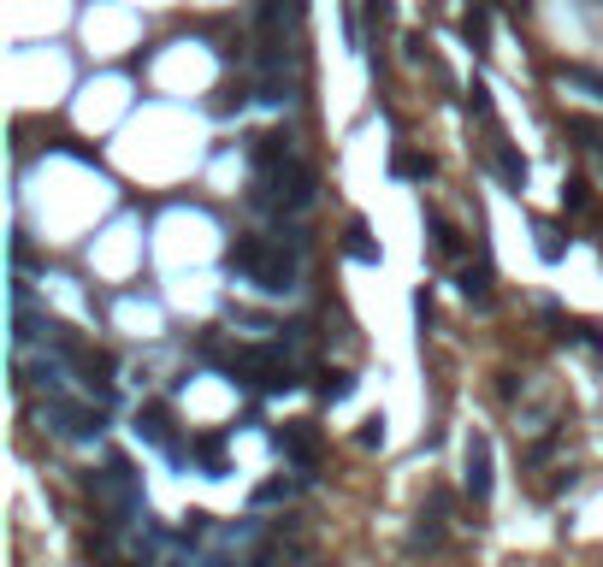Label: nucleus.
<instances>
[{
  "instance_id": "f257e3e1",
  "label": "nucleus",
  "mask_w": 603,
  "mask_h": 567,
  "mask_svg": "<svg viewBox=\"0 0 603 567\" xmlns=\"http://www.w3.org/2000/svg\"><path fill=\"white\" fill-rule=\"evenodd\" d=\"M261 184H267V189H261L255 201H272V207H290V213H302V207L314 201V184H320V178H314V166H308V160H296V154H290L284 166L261 172Z\"/></svg>"
},
{
  "instance_id": "f03ea898",
  "label": "nucleus",
  "mask_w": 603,
  "mask_h": 567,
  "mask_svg": "<svg viewBox=\"0 0 603 567\" xmlns=\"http://www.w3.org/2000/svg\"><path fill=\"white\" fill-rule=\"evenodd\" d=\"M36 420H42V432H54V438H89V432L107 426L101 408H89V402H66V396H48V402L36 408Z\"/></svg>"
},
{
  "instance_id": "7ed1b4c3",
  "label": "nucleus",
  "mask_w": 603,
  "mask_h": 567,
  "mask_svg": "<svg viewBox=\"0 0 603 567\" xmlns=\"http://www.w3.org/2000/svg\"><path fill=\"white\" fill-rule=\"evenodd\" d=\"M278 449H284V461H296L302 473H314V467H320V432H314L308 420L278 426Z\"/></svg>"
},
{
  "instance_id": "20e7f679",
  "label": "nucleus",
  "mask_w": 603,
  "mask_h": 567,
  "mask_svg": "<svg viewBox=\"0 0 603 567\" xmlns=\"http://www.w3.org/2000/svg\"><path fill=\"white\" fill-rule=\"evenodd\" d=\"M462 485H468L473 503L491 497V443L485 438H468V473H462Z\"/></svg>"
},
{
  "instance_id": "39448f33",
  "label": "nucleus",
  "mask_w": 603,
  "mask_h": 567,
  "mask_svg": "<svg viewBox=\"0 0 603 567\" xmlns=\"http://www.w3.org/2000/svg\"><path fill=\"white\" fill-rule=\"evenodd\" d=\"M136 438H148V443H160L166 455H178V443H172V414L154 402V408H142L136 414Z\"/></svg>"
},
{
  "instance_id": "423d86ee",
  "label": "nucleus",
  "mask_w": 603,
  "mask_h": 567,
  "mask_svg": "<svg viewBox=\"0 0 603 567\" xmlns=\"http://www.w3.org/2000/svg\"><path fill=\"white\" fill-rule=\"evenodd\" d=\"M261 254H267V243H261V237H237V243L225 249V266H231V278H255Z\"/></svg>"
},
{
  "instance_id": "0eeeda50",
  "label": "nucleus",
  "mask_w": 603,
  "mask_h": 567,
  "mask_svg": "<svg viewBox=\"0 0 603 567\" xmlns=\"http://www.w3.org/2000/svg\"><path fill=\"white\" fill-rule=\"evenodd\" d=\"M491 160H497V178H503L509 189H527V160H521L509 142H497V148H491Z\"/></svg>"
},
{
  "instance_id": "6e6552de",
  "label": "nucleus",
  "mask_w": 603,
  "mask_h": 567,
  "mask_svg": "<svg viewBox=\"0 0 603 567\" xmlns=\"http://www.w3.org/2000/svg\"><path fill=\"white\" fill-rule=\"evenodd\" d=\"M426 237H432V249L444 254V260H456V254H462V237H456V225H450L444 213H426Z\"/></svg>"
},
{
  "instance_id": "1a4fd4ad",
  "label": "nucleus",
  "mask_w": 603,
  "mask_h": 567,
  "mask_svg": "<svg viewBox=\"0 0 603 567\" xmlns=\"http://www.w3.org/2000/svg\"><path fill=\"white\" fill-rule=\"evenodd\" d=\"M556 83H562V89H586V95H598L603 101V71H592V65H562Z\"/></svg>"
},
{
  "instance_id": "9d476101",
  "label": "nucleus",
  "mask_w": 603,
  "mask_h": 567,
  "mask_svg": "<svg viewBox=\"0 0 603 567\" xmlns=\"http://www.w3.org/2000/svg\"><path fill=\"white\" fill-rule=\"evenodd\" d=\"M456 284H462V296L479 302V308L491 302V266H485V260H479V266H462V278H456Z\"/></svg>"
},
{
  "instance_id": "9b49d317",
  "label": "nucleus",
  "mask_w": 603,
  "mask_h": 567,
  "mask_svg": "<svg viewBox=\"0 0 603 567\" xmlns=\"http://www.w3.org/2000/svg\"><path fill=\"white\" fill-rule=\"evenodd\" d=\"M343 249L355 254V260H367V266L379 260V243L367 237V225H361V219H349V231H343Z\"/></svg>"
},
{
  "instance_id": "f8f14e48",
  "label": "nucleus",
  "mask_w": 603,
  "mask_h": 567,
  "mask_svg": "<svg viewBox=\"0 0 603 567\" xmlns=\"http://www.w3.org/2000/svg\"><path fill=\"white\" fill-rule=\"evenodd\" d=\"M391 172H397V178H432V154H414V148H397Z\"/></svg>"
},
{
  "instance_id": "ddd939ff",
  "label": "nucleus",
  "mask_w": 603,
  "mask_h": 567,
  "mask_svg": "<svg viewBox=\"0 0 603 567\" xmlns=\"http://www.w3.org/2000/svg\"><path fill=\"white\" fill-rule=\"evenodd\" d=\"M533 237H538V254H544V260H562V254H568V243H562V231H556L550 219H538V225H533Z\"/></svg>"
},
{
  "instance_id": "4468645a",
  "label": "nucleus",
  "mask_w": 603,
  "mask_h": 567,
  "mask_svg": "<svg viewBox=\"0 0 603 567\" xmlns=\"http://www.w3.org/2000/svg\"><path fill=\"white\" fill-rule=\"evenodd\" d=\"M568 136H580V142L592 148V160H598V172H603V130L592 125V119H568Z\"/></svg>"
},
{
  "instance_id": "2eb2a0df",
  "label": "nucleus",
  "mask_w": 603,
  "mask_h": 567,
  "mask_svg": "<svg viewBox=\"0 0 603 567\" xmlns=\"http://www.w3.org/2000/svg\"><path fill=\"white\" fill-rule=\"evenodd\" d=\"M296 497V479H267L261 491H255V508H272V503H290Z\"/></svg>"
},
{
  "instance_id": "dca6fc26",
  "label": "nucleus",
  "mask_w": 603,
  "mask_h": 567,
  "mask_svg": "<svg viewBox=\"0 0 603 567\" xmlns=\"http://www.w3.org/2000/svg\"><path fill=\"white\" fill-rule=\"evenodd\" d=\"M196 461L207 473H225V438H196Z\"/></svg>"
},
{
  "instance_id": "f3484780",
  "label": "nucleus",
  "mask_w": 603,
  "mask_h": 567,
  "mask_svg": "<svg viewBox=\"0 0 603 567\" xmlns=\"http://www.w3.org/2000/svg\"><path fill=\"white\" fill-rule=\"evenodd\" d=\"M320 396H326V402H349V396H355V378H349V373H326V378H320Z\"/></svg>"
},
{
  "instance_id": "a211bd4d",
  "label": "nucleus",
  "mask_w": 603,
  "mask_h": 567,
  "mask_svg": "<svg viewBox=\"0 0 603 567\" xmlns=\"http://www.w3.org/2000/svg\"><path fill=\"white\" fill-rule=\"evenodd\" d=\"M468 107L479 113V119H485V125L497 119V113H491V89H485V83H473V89H468Z\"/></svg>"
},
{
  "instance_id": "6ab92c4d",
  "label": "nucleus",
  "mask_w": 603,
  "mask_h": 567,
  "mask_svg": "<svg viewBox=\"0 0 603 567\" xmlns=\"http://www.w3.org/2000/svg\"><path fill=\"white\" fill-rule=\"evenodd\" d=\"M379 443H385V420H379V414H373V420H367V426H361V449H379Z\"/></svg>"
},
{
  "instance_id": "aec40b11",
  "label": "nucleus",
  "mask_w": 603,
  "mask_h": 567,
  "mask_svg": "<svg viewBox=\"0 0 603 567\" xmlns=\"http://www.w3.org/2000/svg\"><path fill=\"white\" fill-rule=\"evenodd\" d=\"M562 207H568V213H580V207H586V184H568V189H562Z\"/></svg>"
},
{
  "instance_id": "412c9836",
  "label": "nucleus",
  "mask_w": 603,
  "mask_h": 567,
  "mask_svg": "<svg viewBox=\"0 0 603 567\" xmlns=\"http://www.w3.org/2000/svg\"><path fill=\"white\" fill-rule=\"evenodd\" d=\"M462 30H468V42H473V48H485V12H473V18L462 24Z\"/></svg>"
}]
</instances>
